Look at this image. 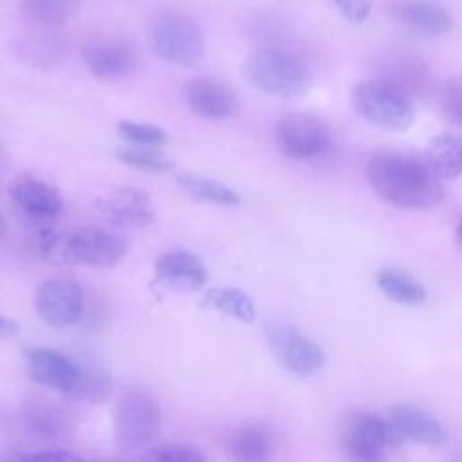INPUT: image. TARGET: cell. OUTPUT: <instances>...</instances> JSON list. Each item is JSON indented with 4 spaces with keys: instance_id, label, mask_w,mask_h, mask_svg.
I'll return each mask as SVG.
<instances>
[{
    "instance_id": "cell-19",
    "label": "cell",
    "mask_w": 462,
    "mask_h": 462,
    "mask_svg": "<svg viewBox=\"0 0 462 462\" xmlns=\"http://www.w3.org/2000/svg\"><path fill=\"white\" fill-rule=\"evenodd\" d=\"M273 448L271 431L260 424L242 426L227 440V455L233 462H269Z\"/></svg>"
},
{
    "instance_id": "cell-32",
    "label": "cell",
    "mask_w": 462,
    "mask_h": 462,
    "mask_svg": "<svg viewBox=\"0 0 462 462\" xmlns=\"http://www.w3.org/2000/svg\"><path fill=\"white\" fill-rule=\"evenodd\" d=\"M0 462H78V458L65 449L45 451H2Z\"/></svg>"
},
{
    "instance_id": "cell-36",
    "label": "cell",
    "mask_w": 462,
    "mask_h": 462,
    "mask_svg": "<svg viewBox=\"0 0 462 462\" xmlns=\"http://www.w3.org/2000/svg\"><path fill=\"white\" fill-rule=\"evenodd\" d=\"M457 238H458V242L462 244V218H460V222H458V226H457Z\"/></svg>"
},
{
    "instance_id": "cell-21",
    "label": "cell",
    "mask_w": 462,
    "mask_h": 462,
    "mask_svg": "<svg viewBox=\"0 0 462 462\" xmlns=\"http://www.w3.org/2000/svg\"><path fill=\"white\" fill-rule=\"evenodd\" d=\"M377 287L379 291L392 301L401 305H420L426 300V289L420 282H417L411 274L386 267L377 273Z\"/></svg>"
},
{
    "instance_id": "cell-11",
    "label": "cell",
    "mask_w": 462,
    "mask_h": 462,
    "mask_svg": "<svg viewBox=\"0 0 462 462\" xmlns=\"http://www.w3.org/2000/svg\"><path fill=\"white\" fill-rule=\"evenodd\" d=\"M182 96L191 112L208 121H224L236 116L240 101L224 81L209 76H195L186 81Z\"/></svg>"
},
{
    "instance_id": "cell-7",
    "label": "cell",
    "mask_w": 462,
    "mask_h": 462,
    "mask_svg": "<svg viewBox=\"0 0 462 462\" xmlns=\"http://www.w3.org/2000/svg\"><path fill=\"white\" fill-rule=\"evenodd\" d=\"M278 150L291 159H312L330 148L332 135L323 121L309 114H287L274 126Z\"/></svg>"
},
{
    "instance_id": "cell-17",
    "label": "cell",
    "mask_w": 462,
    "mask_h": 462,
    "mask_svg": "<svg viewBox=\"0 0 462 462\" xmlns=\"http://www.w3.org/2000/svg\"><path fill=\"white\" fill-rule=\"evenodd\" d=\"M397 18L426 36H442L453 29L451 13L439 0H404L397 7Z\"/></svg>"
},
{
    "instance_id": "cell-1",
    "label": "cell",
    "mask_w": 462,
    "mask_h": 462,
    "mask_svg": "<svg viewBox=\"0 0 462 462\" xmlns=\"http://www.w3.org/2000/svg\"><path fill=\"white\" fill-rule=\"evenodd\" d=\"M372 189L384 202L402 209H428L442 200L440 179L422 157L406 152L386 150L368 162Z\"/></svg>"
},
{
    "instance_id": "cell-4",
    "label": "cell",
    "mask_w": 462,
    "mask_h": 462,
    "mask_svg": "<svg viewBox=\"0 0 462 462\" xmlns=\"http://www.w3.org/2000/svg\"><path fill=\"white\" fill-rule=\"evenodd\" d=\"M350 101L359 117L384 130H406L415 119L413 103L379 79L357 81Z\"/></svg>"
},
{
    "instance_id": "cell-12",
    "label": "cell",
    "mask_w": 462,
    "mask_h": 462,
    "mask_svg": "<svg viewBox=\"0 0 462 462\" xmlns=\"http://www.w3.org/2000/svg\"><path fill=\"white\" fill-rule=\"evenodd\" d=\"M9 197L31 220H54L65 209L61 191L54 184L29 173L13 179Z\"/></svg>"
},
{
    "instance_id": "cell-18",
    "label": "cell",
    "mask_w": 462,
    "mask_h": 462,
    "mask_svg": "<svg viewBox=\"0 0 462 462\" xmlns=\"http://www.w3.org/2000/svg\"><path fill=\"white\" fill-rule=\"evenodd\" d=\"M422 159L440 180L462 179V135L444 132L431 137Z\"/></svg>"
},
{
    "instance_id": "cell-10",
    "label": "cell",
    "mask_w": 462,
    "mask_h": 462,
    "mask_svg": "<svg viewBox=\"0 0 462 462\" xmlns=\"http://www.w3.org/2000/svg\"><path fill=\"white\" fill-rule=\"evenodd\" d=\"M99 213L119 229H143L155 222V206L146 189L119 186L96 200Z\"/></svg>"
},
{
    "instance_id": "cell-2",
    "label": "cell",
    "mask_w": 462,
    "mask_h": 462,
    "mask_svg": "<svg viewBox=\"0 0 462 462\" xmlns=\"http://www.w3.org/2000/svg\"><path fill=\"white\" fill-rule=\"evenodd\" d=\"M148 43L164 63L191 67L204 58L206 36L200 23L179 9H159L148 22Z\"/></svg>"
},
{
    "instance_id": "cell-22",
    "label": "cell",
    "mask_w": 462,
    "mask_h": 462,
    "mask_svg": "<svg viewBox=\"0 0 462 462\" xmlns=\"http://www.w3.org/2000/svg\"><path fill=\"white\" fill-rule=\"evenodd\" d=\"M204 305L244 323H253L256 318L253 298L238 287H213L206 291Z\"/></svg>"
},
{
    "instance_id": "cell-29",
    "label": "cell",
    "mask_w": 462,
    "mask_h": 462,
    "mask_svg": "<svg viewBox=\"0 0 462 462\" xmlns=\"http://www.w3.org/2000/svg\"><path fill=\"white\" fill-rule=\"evenodd\" d=\"M110 388H112V381L108 374L97 366L94 368L88 366V368H81V381L74 397L85 399L90 402H99L110 393Z\"/></svg>"
},
{
    "instance_id": "cell-6",
    "label": "cell",
    "mask_w": 462,
    "mask_h": 462,
    "mask_svg": "<svg viewBox=\"0 0 462 462\" xmlns=\"http://www.w3.org/2000/svg\"><path fill=\"white\" fill-rule=\"evenodd\" d=\"M265 336L276 361L298 377H310L325 365L323 350L291 323H271Z\"/></svg>"
},
{
    "instance_id": "cell-3",
    "label": "cell",
    "mask_w": 462,
    "mask_h": 462,
    "mask_svg": "<svg viewBox=\"0 0 462 462\" xmlns=\"http://www.w3.org/2000/svg\"><path fill=\"white\" fill-rule=\"evenodd\" d=\"M244 76L258 90L278 97L301 96L312 81L309 67L298 56L273 47L249 52L244 61Z\"/></svg>"
},
{
    "instance_id": "cell-26",
    "label": "cell",
    "mask_w": 462,
    "mask_h": 462,
    "mask_svg": "<svg viewBox=\"0 0 462 462\" xmlns=\"http://www.w3.org/2000/svg\"><path fill=\"white\" fill-rule=\"evenodd\" d=\"M114 153L121 162L146 173H164L175 166L173 161L164 152H161V148L125 146L116 150Z\"/></svg>"
},
{
    "instance_id": "cell-28",
    "label": "cell",
    "mask_w": 462,
    "mask_h": 462,
    "mask_svg": "<svg viewBox=\"0 0 462 462\" xmlns=\"http://www.w3.org/2000/svg\"><path fill=\"white\" fill-rule=\"evenodd\" d=\"M117 134L130 146H144V148H161L168 141V134L152 123L121 119L117 121Z\"/></svg>"
},
{
    "instance_id": "cell-8",
    "label": "cell",
    "mask_w": 462,
    "mask_h": 462,
    "mask_svg": "<svg viewBox=\"0 0 462 462\" xmlns=\"http://www.w3.org/2000/svg\"><path fill=\"white\" fill-rule=\"evenodd\" d=\"M34 309L43 323L63 328L76 325L85 312L83 287L70 278H51L40 283Z\"/></svg>"
},
{
    "instance_id": "cell-23",
    "label": "cell",
    "mask_w": 462,
    "mask_h": 462,
    "mask_svg": "<svg viewBox=\"0 0 462 462\" xmlns=\"http://www.w3.org/2000/svg\"><path fill=\"white\" fill-rule=\"evenodd\" d=\"M22 420L29 431L42 437H58L69 428L67 413L43 402H29L23 406Z\"/></svg>"
},
{
    "instance_id": "cell-33",
    "label": "cell",
    "mask_w": 462,
    "mask_h": 462,
    "mask_svg": "<svg viewBox=\"0 0 462 462\" xmlns=\"http://www.w3.org/2000/svg\"><path fill=\"white\" fill-rule=\"evenodd\" d=\"M336 7L352 23H361L372 11V0H334Z\"/></svg>"
},
{
    "instance_id": "cell-37",
    "label": "cell",
    "mask_w": 462,
    "mask_h": 462,
    "mask_svg": "<svg viewBox=\"0 0 462 462\" xmlns=\"http://www.w3.org/2000/svg\"><path fill=\"white\" fill-rule=\"evenodd\" d=\"M451 462H462V453H458V455H455L453 458H451Z\"/></svg>"
},
{
    "instance_id": "cell-31",
    "label": "cell",
    "mask_w": 462,
    "mask_h": 462,
    "mask_svg": "<svg viewBox=\"0 0 462 462\" xmlns=\"http://www.w3.org/2000/svg\"><path fill=\"white\" fill-rule=\"evenodd\" d=\"M440 106L448 121L462 128V76L446 81L440 94Z\"/></svg>"
},
{
    "instance_id": "cell-25",
    "label": "cell",
    "mask_w": 462,
    "mask_h": 462,
    "mask_svg": "<svg viewBox=\"0 0 462 462\" xmlns=\"http://www.w3.org/2000/svg\"><path fill=\"white\" fill-rule=\"evenodd\" d=\"M81 0H20L23 13L36 23L45 27L60 25L70 20L78 9Z\"/></svg>"
},
{
    "instance_id": "cell-24",
    "label": "cell",
    "mask_w": 462,
    "mask_h": 462,
    "mask_svg": "<svg viewBox=\"0 0 462 462\" xmlns=\"http://www.w3.org/2000/svg\"><path fill=\"white\" fill-rule=\"evenodd\" d=\"M341 446L350 462H386L388 448L350 424L345 426Z\"/></svg>"
},
{
    "instance_id": "cell-20",
    "label": "cell",
    "mask_w": 462,
    "mask_h": 462,
    "mask_svg": "<svg viewBox=\"0 0 462 462\" xmlns=\"http://www.w3.org/2000/svg\"><path fill=\"white\" fill-rule=\"evenodd\" d=\"M175 180L195 200L215 206H236L240 202V195L233 188L213 177L199 173H179Z\"/></svg>"
},
{
    "instance_id": "cell-27",
    "label": "cell",
    "mask_w": 462,
    "mask_h": 462,
    "mask_svg": "<svg viewBox=\"0 0 462 462\" xmlns=\"http://www.w3.org/2000/svg\"><path fill=\"white\" fill-rule=\"evenodd\" d=\"M346 424L368 433L370 437L377 439L381 444H384L388 449L397 448L404 439L390 420V417H383L379 413L372 411H356L348 417Z\"/></svg>"
},
{
    "instance_id": "cell-5",
    "label": "cell",
    "mask_w": 462,
    "mask_h": 462,
    "mask_svg": "<svg viewBox=\"0 0 462 462\" xmlns=\"http://www.w3.org/2000/svg\"><path fill=\"white\" fill-rule=\"evenodd\" d=\"M161 430V408L153 395L141 388L126 390L114 415V437L121 449L148 446Z\"/></svg>"
},
{
    "instance_id": "cell-34",
    "label": "cell",
    "mask_w": 462,
    "mask_h": 462,
    "mask_svg": "<svg viewBox=\"0 0 462 462\" xmlns=\"http://www.w3.org/2000/svg\"><path fill=\"white\" fill-rule=\"evenodd\" d=\"M18 330H20V325L13 318L0 312V337H11L18 334Z\"/></svg>"
},
{
    "instance_id": "cell-9",
    "label": "cell",
    "mask_w": 462,
    "mask_h": 462,
    "mask_svg": "<svg viewBox=\"0 0 462 462\" xmlns=\"http://www.w3.org/2000/svg\"><path fill=\"white\" fill-rule=\"evenodd\" d=\"M81 60L90 74L105 81H119L137 69L135 47L116 36H94L81 45Z\"/></svg>"
},
{
    "instance_id": "cell-30",
    "label": "cell",
    "mask_w": 462,
    "mask_h": 462,
    "mask_svg": "<svg viewBox=\"0 0 462 462\" xmlns=\"http://www.w3.org/2000/svg\"><path fill=\"white\" fill-rule=\"evenodd\" d=\"M148 462H206L204 453L199 448L175 444L157 446L146 455Z\"/></svg>"
},
{
    "instance_id": "cell-16",
    "label": "cell",
    "mask_w": 462,
    "mask_h": 462,
    "mask_svg": "<svg viewBox=\"0 0 462 462\" xmlns=\"http://www.w3.org/2000/svg\"><path fill=\"white\" fill-rule=\"evenodd\" d=\"M388 417L402 439H410L413 442L431 448L440 446L448 440V431L444 430V426L422 408L401 404L392 408Z\"/></svg>"
},
{
    "instance_id": "cell-13",
    "label": "cell",
    "mask_w": 462,
    "mask_h": 462,
    "mask_svg": "<svg viewBox=\"0 0 462 462\" xmlns=\"http://www.w3.org/2000/svg\"><path fill=\"white\" fill-rule=\"evenodd\" d=\"M27 372L42 386L74 395L81 381V366L54 348L25 350Z\"/></svg>"
},
{
    "instance_id": "cell-35",
    "label": "cell",
    "mask_w": 462,
    "mask_h": 462,
    "mask_svg": "<svg viewBox=\"0 0 462 462\" xmlns=\"http://www.w3.org/2000/svg\"><path fill=\"white\" fill-rule=\"evenodd\" d=\"M4 233H5V218L0 215V240H2Z\"/></svg>"
},
{
    "instance_id": "cell-15",
    "label": "cell",
    "mask_w": 462,
    "mask_h": 462,
    "mask_svg": "<svg viewBox=\"0 0 462 462\" xmlns=\"http://www.w3.org/2000/svg\"><path fill=\"white\" fill-rule=\"evenodd\" d=\"M375 79L413 101L426 92L430 85V72L419 58L410 54H393L381 61Z\"/></svg>"
},
{
    "instance_id": "cell-14",
    "label": "cell",
    "mask_w": 462,
    "mask_h": 462,
    "mask_svg": "<svg viewBox=\"0 0 462 462\" xmlns=\"http://www.w3.org/2000/svg\"><path fill=\"white\" fill-rule=\"evenodd\" d=\"M155 280L173 291H197L206 285L208 271L199 254L188 249H170L153 265Z\"/></svg>"
}]
</instances>
